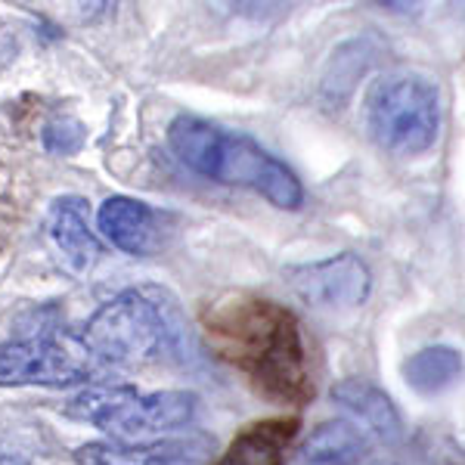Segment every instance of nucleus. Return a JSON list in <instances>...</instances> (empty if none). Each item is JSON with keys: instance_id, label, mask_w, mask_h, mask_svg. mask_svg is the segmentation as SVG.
I'll return each mask as SVG.
<instances>
[{"instance_id": "f257e3e1", "label": "nucleus", "mask_w": 465, "mask_h": 465, "mask_svg": "<svg viewBox=\"0 0 465 465\" xmlns=\"http://www.w3.org/2000/svg\"><path fill=\"white\" fill-rule=\"evenodd\" d=\"M214 354L236 366L261 397L304 407L313 397L307 348L295 313L258 295H223L202 311Z\"/></svg>"}, {"instance_id": "f03ea898", "label": "nucleus", "mask_w": 465, "mask_h": 465, "mask_svg": "<svg viewBox=\"0 0 465 465\" xmlns=\"http://www.w3.org/2000/svg\"><path fill=\"white\" fill-rule=\"evenodd\" d=\"M168 143L177 159L202 177L230 186H249L282 212L302 208V180L245 134L223 131L196 115H177L168 124Z\"/></svg>"}, {"instance_id": "7ed1b4c3", "label": "nucleus", "mask_w": 465, "mask_h": 465, "mask_svg": "<svg viewBox=\"0 0 465 465\" xmlns=\"http://www.w3.org/2000/svg\"><path fill=\"white\" fill-rule=\"evenodd\" d=\"M177 302L162 289H124L90 313L81 348L112 366H143L183 341Z\"/></svg>"}, {"instance_id": "20e7f679", "label": "nucleus", "mask_w": 465, "mask_h": 465, "mask_svg": "<svg viewBox=\"0 0 465 465\" xmlns=\"http://www.w3.org/2000/svg\"><path fill=\"white\" fill-rule=\"evenodd\" d=\"M193 391H137L131 385H94L72 397V419L90 422L115 440H143L149 434H168L193 422L196 416Z\"/></svg>"}, {"instance_id": "39448f33", "label": "nucleus", "mask_w": 465, "mask_h": 465, "mask_svg": "<svg viewBox=\"0 0 465 465\" xmlns=\"http://www.w3.org/2000/svg\"><path fill=\"white\" fill-rule=\"evenodd\" d=\"M366 127L391 155L429 153L440 127L438 87L419 74H388L366 96Z\"/></svg>"}, {"instance_id": "423d86ee", "label": "nucleus", "mask_w": 465, "mask_h": 465, "mask_svg": "<svg viewBox=\"0 0 465 465\" xmlns=\"http://www.w3.org/2000/svg\"><path fill=\"white\" fill-rule=\"evenodd\" d=\"M87 379V351L54 335L0 344V388H72Z\"/></svg>"}, {"instance_id": "0eeeda50", "label": "nucleus", "mask_w": 465, "mask_h": 465, "mask_svg": "<svg viewBox=\"0 0 465 465\" xmlns=\"http://www.w3.org/2000/svg\"><path fill=\"white\" fill-rule=\"evenodd\" d=\"M286 286L317 311H354L370 298L372 273L354 252L282 270Z\"/></svg>"}, {"instance_id": "6e6552de", "label": "nucleus", "mask_w": 465, "mask_h": 465, "mask_svg": "<svg viewBox=\"0 0 465 465\" xmlns=\"http://www.w3.org/2000/svg\"><path fill=\"white\" fill-rule=\"evenodd\" d=\"M212 453V440L202 434L168 440H94L74 450L81 465H177L202 462Z\"/></svg>"}, {"instance_id": "1a4fd4ad", "label": "nucleus", "mask_w": 465, "mask_h": 465, "mask_svg": "<svg viewBox=\"0 0 465 465\" xmlns=\"http://www.w3.org/2000/svg\"><path fill=\"white\" fill-rule=\"evenodd\" d=\"M96 223L118 252L134 254V258H146L162 245V217L140 199L109 196L96 212Z\"/></svg>"}, {"instance_id": "9d476101", "label": "nucleus", "mask_w": 465, "mask_h": 465, "mask_svg": "<svg viewBox=\"0 0 465 465\" xmlns=\"http://www.w3.org/2000/svg\"><path fill=\"white\" fill-rule=\"evenodd\" d=\"M47 232H50V239H54L56 252L63 254V261L74 273H87V270L100 261L103 245L87 223L84 199H78V196L56 199L47 214Z\"/></svg>"}, {"instance_id": "9b49d317", "label": "nucleus", "mask_w": 465, "mask_h": 465, "mask_svg": "<svg viewBox=\"0 0 465 465\" xmlns=\"http://www.w3.org/2000/svg\"><path fill=\"white\" fill-rule=\"evenodd\" d=\"M295 434H298L295 416L261 419V422L245 425L232 438V444L217 460V465H282Z\"/></svg>"}, {"instance_id": "f8f14e48", "label": "nucleus", "mask_w": 465, "mask_h": 465, "mask_svg": "<svg viewBox=\"0 0 465 465\" xmlns=\"http://www.w3.org/2000/svg\"><path fill=\"white\" fill-rule=\"evenodd\" d=\"M332 401L339 407L351 410L354 416L363 419L372 431L379 434L385 444H401L407 438V429H403V419L397 412L394 401L388 397L381 388H376L366 379H341L332 385Z\"/></svg>"}, {"instance_id": "ddd939ff", "label": "nucleus", "mask_w": 465, "mask_h": 465, "mask_svg": "<svg viewBox=\"0 0 465 465\" xmlns=\"http://www.w3.org/2000/svg\"><path fill=\"white\" fill-rule=\"evenodd\" d=\"M366 456H370V438L344 419L317 425L302 444L304 465H360Z\"/></svg>"}, {"instance_id": "4468645a", "label": "nucleus", "mask_w": 465, "mask_h": 465, "mask_svg": "<svg viewBox=\"0 0 465 465\" xmlns=\"http://www.w3.org/2000/svg\"><path fill=\"white\" fill-rule=\"evenodd\" d=\"M403 376L412 391L431 397L447 388H453L462 376V354L447 344H434V348L416 351L407 363H403Z\"/></svg>"}, {"instance_id": "2eb2a0df", "label": "nucleus", "mask_w": 465, "mask_h": 465, "mask_svg": "<svg viewBox=\"0 0 465 465\" xmlns=\"http://www.w3.org/2000/svg\"><path fill=\"white\" fill-rule=\"evenodd\" d=\"M84 140H87L84 124H81L78 118H72V115H56L54 122L44 127V146H47L54 155L81 153Z\"/></svg>"}, {"instance_id": "dca6fc26", "label": "nucleus", "mask_w": 465, "mask_h": 465, "mask_svg": "<svg viewBox=\"0 0 465 465\" xmlns=\"http://www.w3.org/2000/svg\"><path fill=\"white\" fill-rule=\"evenodd\" d=\"M282 4H286V0H232V6L252 19H267L270 13H276Z\"/></svg>"}, {"instance_id": "f3484780", "label": "nucleus", "mask_w": 465, "mask_h": 465, "mask_svg": "<svg viewBox=\"0 0 465 465\" xmlns=\"http://www.w3.org/2000/svg\"><path fill=\"white\" fill-rule=\"evenodd\" d=\"M379 465H388V462H379Z\"/></svg>"}]
</instances>
